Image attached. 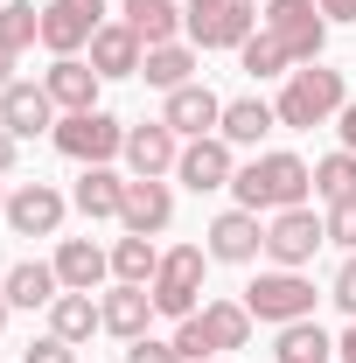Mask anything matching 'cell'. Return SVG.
<instances>
[{"label":"cell","mask_w":356,"mask_h":363,"mask_svg":"<svg viewBox=\"0 0 356 363\" xmlns=\"http://www.w3.org/2000/svg\"><path fill=\"white\" fill-rule=\"evenodd\" d=\"M230 189H238V210H301L314 189V168L301 161V154H259V161H245L238 175H230Z\"/></svg>","instance_id":"cell-1"},{"label":"cell","mask_w":356,"mask_h":363,"mask_svg":"<svg viewBox=\"0 0 356 363\" xmlns=\"http://www.w3.org/2000/svg\"><path fill=\"white\" fill-rule=\"evenodd\" d=\"M350 105V91H343V70H328V63H308V70H287V91H279V126H321V119H335Z\"/></svg>","instance_id":"cell-2"},{"label":"cell","mask_w":356,"mask_h":363,"mask_svg":"<svg viewBox=\"0 0 356 363\" xmlns=\"http://www.w3.org/2000/svg\"><path fill=\"white\" fill-rule=\"evenodd\" d=\"M203 245H175V252H161V272H154V315H168V321H189L196 315V301H203Z\"/></svg>","instance_id":"cell-3"},{"label":"cell","mask_w":356,"mask_h":363,"mask_svg":"<svg viewBox=\"0 0 356 363\" xmlns=\"http://www.w3.org/2000/svg\"><path fill=\"white\" fill-rule=\"evenodd\" d=\"M49 140H56V154H70V161H84V168H105L112 154H126V126H119L112 112H63Z\"/></svg>","instance_id":"cell-4"},{"label":"cell","mask_w":356,"mask_h":363,"mask_svg":"<svg viewBox=\"0 0 356 363\" xmlns=\"http://www.w3.org/2000/svg\"><path fill=\"white\" fill-rule=\"evenodd\" d=\"M245 308H252V321H272V328L308 321V315H314V279H301V272H287V266H272V272H259V279L245 286Z\"/></svg>","instance_id":"cell-5"},{"label":"cell","mask_w":356,"mask_h":363,"mask_svg":"<svg viewBox=\"0 0 356 363\" xmlns=\"http://www.w3.org/2000/svg\"><path fill=\"white\" fill-rule=\"evenodd\" d=\"M182 28L196 49H245L252 43V0H189Z\"/></svg>","instance_id":"cell-6"},{"label":"cell","mask_w":356,"mask_h":363,"mask_svg":"<svg viewBox=\"0 0 356 363\" xmlns=\"http://www.w3.org/2000/svg\"><path fill=\"white\" fill-rule=\"evenodd\" d=\"M266 35H279L294 63H321V43H328L321 0H266Z\"/></svg>","instance_id":"cell-7"},{"label":"cell","mask_w":356,"mask_h":363,"mask_svg":"<svg viewBox=\"0 0 356 363\" xmlns=\"http://www.w3.org/2000/svg\"><path fill=\"white\" fill-rule=\"evenodd\" d=\"M321 245H328V224L314 217L308 203H301V210H279V217L266 224V259H272V266H287V272H301Z\"/></svg>","instance_id":"cell-8"},{"label":"cell","mask_w":356,"mask_h":363,"mask_svg":"<svg viewBox=\"0 0 356 363\" xmlns=\"http://www.w3.org/2000/svg\"><path fill=\"white\" fill-rule=\"evenodd\" d=\"M105 28V0H49L43 7V49L49 56H77Z\"/></svg>","instance_id":"cell-9"},{"label":"cell","mask_w":356,"mask_h":363,"mask_svg":"<svg viewBox=\"0 0 356 363\" xmlns=\"http://www.w3.org/2000/svg\"><path fill=\"white\" fill-rule=\"evenodd\" d=\"M63 196L49 189V182H21V189H7V230L14 238H56L63 230Z\"/></svg>","instance_id":"cell-10"},{"label":"cell","mask_w":356,"mask_h":363,"mask_svg":"<svg viewBox=\"0 0 356 363\" xmlns=\"http://www.w3.org/2000/svg\"><path fill=\"white\" fill-rule=\"evenodd\" d=\"M210 259L223 266H252L259 252H266V224H259V210H223L217 224H210V245H203Z\"/></svg>","instance_id":"cell-11"},{"label":"cell","mask_w":356,"mask_h":363,"mask_svg":"<svg viewBox=\"0 0 356 363\" xmlns=\"http://www.w3.org/2000/svg\"><path fill=\"white\" fill-rule=\"evenodd\" d=\"M175 175L196 189V196H210V189H230V175H238V161H230V140L210 133V140H189L175 161Z\"/></svg>","instance_id":"cell-12"},{"label":"cell","mask_w":356,"mask_h":363,"mask_svg":"<svg viewBox=\"0 0 356 363\" xmlns=\"http://www.w3.org/2000/svg\"><path fill=\"white\" fill-rule=\"evenodd\" d=\"M168 217H175V196H168V182H161V175H133V182H126L119 224L133 230V238H154V230H168Z\"/></svg>","instance_id":"cell-13"},{"label":"cell","mask_w":356,"mask_h":363,"mask_svg":"<svg viewBox=\"0 0 356 363\" xmlns=\"http://www.w3.org/2000/svg\"><path fill=\"white\" fill-rule=\"evenodd\" d=\"M189 321H196V335H203V350H210V357L245 350V342H252V308H245V301H203Z\"/></svg>","instance_id":"cell-14"},{"label":"cell","mask_w":356,"mask_h":363,"mask_svg":"<svg viewBox=\"0 0 356 363\" xmlns=\"http://www.w3.org/2000/svg\"><path fill=\"white\" fill-rule=\"evenodd\" d=\"M161 119H168L182 140H210L223 126V98L210 84H182V91H168V112H161Z\"/></svg>","instance_id":"cell-15"},{"label":"cell","mask_w":356,"mask_h":363,"mask_svg":"<svg viewBox=\"0 0 356 363\" xmlns=\"http://www.w3.org/2000/svg\"><path fill=\"white\" fill-rule=\"evenodd\" d=\"M0 126H7L14 140L56 133V98H49L43 84H7V91H0Z\"/></svg>","instance_id":"cell-16"},{"label":"cell","mask_w":356,"mask_h":363,"mask_svg":"<svg viewBox=\"0 0 356 363\" xmlns=\"http://www.w3.org/2000/svg\"><path fill=\"white\" fill-rule=\"evenodd\" d=\"M126 161H133V175H168L182 161V133L168 119H147V126H126Z\"/></svg>","instance_id":"cell-17"},{"label":"cell","mask_w":356,"mask_h":363,"mask_svg":"<svg viewBox=\"0 0 356 363\" xmlns=\"http://www.w3.org/2000/svg\"><path fill=\"white\" fill-rule=\"evenodd\" d=\"M140 56H147V43H140L126 21H105L91 35V70L98 77H140Z\"/></svg>","instance_id":"cell-18"},{"label":"cell","mask_w":356,"mask_h":363,"mask_svg":"<svg viewBox=\"0 0 356 363\" xmlns=\"http://www.w3.org/2000/svg\"><path fill=\"white\" fill-rule=\"evenodd\" d=\"M49 266H56V279H63V294H91V286L112 272V252H98L91 238H63Z\"/></svg>","instance_id":"cell-19"},{"label":"cell","mask_w":356,"mask_h":363,"mask_svg":"<svg viewBox=\"0 0 356 363\" xmlns=\"http://www.w3.org/2000/svg\"><path fill=\"white\" fill-rule=\"evenodd\" d=\"M43 91L63 105V112H98V70L77 63V56H56L49 77H43Z\"/></svg>","instance_id":"cell-20"},{"label":"cell","mask_w":356,"mask_h":363,"mask_svg":"<svg viewBox=\"0 0 356 363\" xmlns=\"http://www.w3.org/2000/svg\"><path fill=\"white\" fill-rule=\"evenodd\" d=\"M98 315H105V328H112L119 342H140L147 321H154V294H147V286H112V294L98 301Z\"/></svg>","instance_id":"cell-21"},{"label":"cell","mask_w":356,"mask_h":363,"mask_svg":"<svg viewBox=\"0 0 356 363\" xmlns=\"http://www.w3.org/2000/svg\"><path fill=\"white\" fill-rule=\"evenodd\" d=\"M272 126H279V112H272L266 98H230V105H223V126H217V133L230 140V147H259Z\"/></svg>","instance_id":"cell-22"},{"label":"cell","mask_w":356,"mask_h":363,"mask_svg":"<svg viewBox=\"0 0 356 363\" xmlns=\"http://www.w3.org/2000/svg\"><path fill=\"white\" fill-rule=\"evenodd\" d=\"M70 203L84 210L91 224H98V217H119V203H126V175H112V168H84L77 189H70Z\"/></svg>","instance_id":"cell-23"},{"label":"cell","mask_w":356,"mask_h":363,"mask_svg":"<svg viewBox=\"0 0 356 363\" xmlns=\"http://www.w3.org/2000/svg\"><path fill=\"white\" fill-rule=\"evenodd\" d=\"M140 77L154 91H182V84H196V49L189 43H161V49H147L140 56Z\"/></svg>","instance_id":"cell-24"},{"label":"cell","mask_w":356,"mask_h":363,"mask_svg":"<svg viewBox=\"0 0 356 363\" xmlns=\"http://www.w3.org/2000/svg\"><path fill=\"white\" fill-rule=\"evenodd\" d=\"M119 7H126V28H133L147 49L175 43V28H182V7H175V0H119Z\"/></svg>","instance_id":"cell-25"},{"label":"cell","mask_w":356,"mask_h":363,"mask_svg":"<svg viewBox=\"0 0 356 363\" xmlns=\"http://www.w3.org/2000/svg\"><path fill=\"white\" fill-rule=\"evenodd\" d=\"M91 328H105V315H98L91 294H56V301H49V335H63V342H91Z\"/></svg>","instance_id":"cell-26"},{"label":"cell","mask_w":356,"mask_h":363,"mask_svg":"<svg viewBox=\"0 0 356 363\" xmlns=\"http://www.w3.org/2000/svg\"><path fill=\"white\" fill-rule=\"evenodd\" d=\"M56 286H63V279H56V266H43V259H21V266L7 272V286H0V294H7L14 308H49V301H56Z\"/></svg>","instance_id":"cell-27"},{"label":"cell","mask_w":356,"mask_h":363,"mask_svg":"<svg viewBox=\"0 0 356 363\" xmlns=\"http://www.w3.org/2000/svg\"><path fill=\"white\" fill-rule=\"evenodd\" d=\"M154 272H161V252H154V238H119L112 245V279L119 286H154Z\"/></svg>","instance_id":"cell-28"},{"label":"cell","mask_w":356,"mask_h":363,"mask_svg":"<svg viewBox=\"0 0 356 363\" xmlns=\"http://www.w3.org/2000/svg\"><path fill=\"white\" fill-rule=\"evenodd\" d=\"M272 357L279 363H328L335 357V342H328V335H321V321H287V328H279V342H272Z\"/></svg>","instance_id":"cell-29"},{"label":"cell","mask_w":356,"mask_h":363,"mask_svg":"<svg viewBox=\"0 0 356 363\" xmlns=\"http://www.w3.org/2000/svg\"><path fill=\"white\" fill-rule=\"evenodd\" d=\"M314 196L321 203H356V154H328V161H314Z\"/></svg>","instance_id":"cell-30"},{"label":"cell","mask_w":356,"mask_h":363,"mask_svg":"<svg viewBox=\"0 0 356 363\" xmlns=\"http://www.w3.org/2000/svg\"><path fill=\"white\" fill-rule=\"evenodd\" d=\"M0 43L7 49L43 43V7H35V0H7V7H0Z\"/></svg>","instance_id":"cell-31"},{"label":"cell","mask_w":356,"mask_h":363,"mask_svg":"<svg viewBox=\"0 0 356 363\" xmlns=\"http://www.w3.org/2000/svg\"><path fill=\"white\" fill-rule=\"evenodd\" d=\"M238 56H245V70H252V77H279V70H287V63H294V56H287V49H279V35H266V28H259V35H252V43L238 49Z\"/></svg>","instance_id":"cell-32"},{"label":"cell","mask_w":356,"mask_h":363,"mask_svg":"<svg viewBox=\"0 0 356 363\" xmlns=\"http://www.w3.org/2000/svg\"><path fill=\"white\" fill-rule=\"evenodd\" d=\"M328 245H343V252H356V203H328Z\"/></svg>","instance_id":"cell-33"},{"label":"cell","mask_w":356,"mask_h":363,"mask_svg":"<svg viewBox=\"0 0 356 363\" xmlns=\"http://www.w3.org/2000/svg\"><path fill=\"white\" fill-rule=\"evenodd\" d=\"M126 363H189L175 350V342H154V335H140V342H126Z\"/></svg>","instance_id":"cell-34"},{"label":"cell","mask_w":356,"mask_h":363,"mask_svg":"<svg viewBox=\"0 0 356 363\" xmlns=\"http://www.w3.org/2000/svg\"><path fill=\"white\" fill-rule=\"evenodd\" d=\"M21 363H77V342H63V335H43V342H28V357Z\"/></svg>","instance_id":"cell-35"},{"label":"cell","mask_w":356,"mask_h":363,"mask_svg":"<svg viewBox=\"0 0 356 363\" xmlns=\"http://www.w3.org/2000/svg\"><path fill=\"white\" fill-rule=\"evenodd\" d=\"M328 301H335V308H343V315L356 321V252L343 259V272H335V286H328Z\"/></svg>","instance_id":"cell-36"},{"label":"cell","mask_w":356,"mask_h":363,"mask_svg":"<svg viewBox=\"0 0 356 363\" xmlns=\"http://www.w3.org/2000/svg\"><path fill=\"white\" fill-rule=\"evenodd\" d=\"M335 133H343V147H350V154H356V98H350V105H343V112H335Z\"/></svg>","instance_id":"cell-37"},{"label":"cell","mask_w":356,"mask_h":363,"mask_svg":"<svg viewBox=\"0 0 356 363\" xmlns=\"http://www.w3.org/2000/svg\"><path fill=\"white\" fill-rule=\"evenodd\" d=\"M321 14L328 21H356V0H321Z\"/></svg>","instance_id":"cell-38"},{"label":"cell","mask_w":356,"mask_h":363,"mask_svg":"<svg viewBox=\"0 0 356 363\" xmlns=\"http://www.w3.org/2000/svg\"><path fill=\"white\" fill-rule=\"evenodd\" d=\"M14 147H21V140H14V133H7V126H0V175L14 168Z\"/></svg>","instance_id":"cell-39"},{"label":"cell","mask_w":356,"mask_h":363,"mask_svg":"<svg viewBox=\"0 0 356 363\" xmlns=\"http://www.w3.org/2000/svg\"><path fill=\"white\" fill-rule=\"evenodd\" d=\"M14 56H21V49H7V43H0V91L14 84V77H7V70H14Z\"/></svg>","instance_id":"cell-40"},{"label":"cell","mask_w":356,"mask_h":363,"mask_svg":"<svg viewBox=\"0 0 356 363\" xmlns=\"http://www.w3.org/2000/svg\"><path fill=\"white\" fill-rule=\"evenodd\" d=\"M335 357H343V363H356V321H350V335L335 342Z\"/></svg>","instance_id":"cell-41"},{"label":"cell","mask_w":356,"mask_h":363,"mask_svg":"<svg viewBox=\"0 0 356 363\" xmlns=\"http://www.w3.org/2000/svg\"><path fill=\"white\" fill-rule=\"evenodd\" d=\"M7 315H14V301H7V294H0V328H7Z\"/></svg>","instance_id":"cell-42"},{"label":"cell","mask_w":356,"mask_h":363,"mask_svg":"<svg viewBox=\"0 0 356 363\" xmlns=\"http://www.w3.org/2000/svg\"><path fill=\"white\" fill-rule=\"evenodd\" d=\"M0 217H7V182H0Z\"/></svg>","instance_id":"cell-43"},{"label":"cell","mask_w":356,"mask_h":363,"mask_svg":"<svg viewBox=\"0 0 356 363\" xmlns=\"http://www.w3.org/2000/svg\"><path fill=\"white\" fill-rule=\"evenodd\" d=\"M210 363H223V357H210Z\"/></svg>","instance_id":"cell-44"},{"label":"cell","mask_w":356,"mask_h":363,"mask_svg":"<svg viewBox=\"0 0 356 363\" xmlns=\"http://www.w3.org/2000/svg\"><path fill=\"white\" fill-rule=\"evenodd\" d=\"M0 7H7V0H0Z\"/></svg>","instance_id":"cell-45"}]
</instances>
